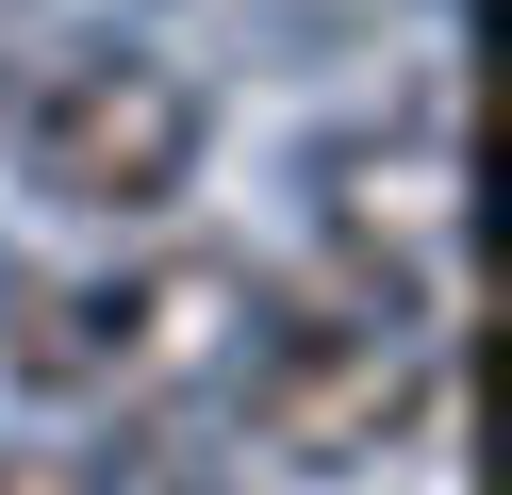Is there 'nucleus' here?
I'll use <instances>...</instances> for the list:
<instances>
[{
    "label": "nucleus",
    "instance_id": "7",
    "mask_svg": "<svg viewBox=\"0 0 512 495\" xmlns=\"http://www.w3.org/2000/svg\"><path fill=\"white\" fill-rule=\"evenodd\" d=\"M0 297H17V264H0Z\"/></svg>",
    "mask_w": 512,
    "mask_h": 495
},
{
    "label": "nucleus",
    "instance_id": "1",
    "mask_svg": "<svg viewBox=\"0 0 512 495\" xmlns=\"http://www.w3.org/2000/svg\"><path fill=\"white\" fill-rule=\"evenodd\" d=\"M215 396L298 479H380V462H413L446 429V297H397L364 264H331L314 297L265 281V314H248V347H232Z\"/></svg>",
    "mask_w": 512,
    "mask_h": 495
},
{
    "label": "nucleus",
    "instance_id": "5",
    "mask_svg": "<svg viewBox=\"0 0 512 495\" xmlns=\"http://www.w3.org/2000/svg\"><path fill=\"white\" fill-rule=\"evenodd\" d=\"M0 495H116L100 446H0Z\"/></svg>",
    "mask_w": 512,
    "mask_h": 495
},
{
    "label": "nucleus",
    "instance_id": "3",
    "mask_svg": "<svg viewBox=\"0 0 512 495\" xmlns=\"http://www.w3.org/2000/svg\"><path fill=\"white\" fill-rule=\"evenodd\" d=\"M0 132H17V182H34V198H67V215H116V231H133V215H166V198L199 182L215 99H199V66L133 50V33H83V50L17 66Z\"/></svg>",
    "mask_w": 512,
    "mask_h": 495
},
{
    "label": "nucleus",
    "instance_id": "4",
    "mask_svg": "<svg viewBox=\"0 0 512 495\" xmlns=\"http://www.w3.org/2000/svg\"><path fill=\"white\" fill-rule=\"evenodd\" d=\"M314 231H331V264H364V281L446 297L463 281V231H479L463 116H446V99H397V116L331 132V149H314Z\"/></svg>",
    "mask_w": 512,
    "mask_h": 495
},
{
    "label": "nucleus",
    "instance_id": "2",
    "mask_svg": "<svg viewBox=\"0 0 512 495\" xmlns=\"http://www.w3.org/2000/svg\"><path fill=\"white\" fill-rule=\"evenodd\" d=\"M0 363L34 396H100V413H182V396L232 380L248 314H265V264L232 248H133L100 264V281H17L0 297Z\"/></svg>",
    "mask_w": 512,
    "mask_h": 495
},
{
    "label": "nucleus",
    "instance_id": "6",
    "mask_svg": "<svg viewBox=\"0 0 512 495\" xmlns=\"http://www.w3.org/2000/svg\"><path fill=\"white\" fill-rule=\"evenodd\" d=\"M116 495H232V479H199V462H133Z\"/></svg>",
    "mask_w": 512,
    "mask_h": 495
}]
</instances>
